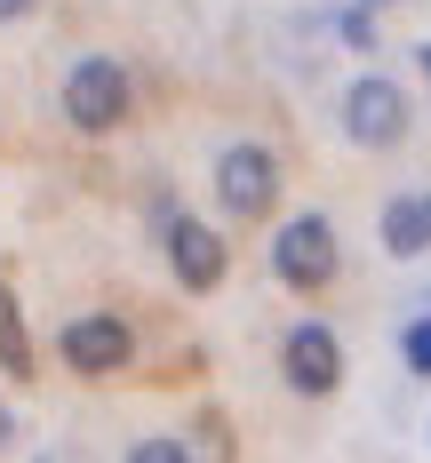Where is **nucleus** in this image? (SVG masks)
I'll return each mask as SVG.
<instances>
[{"label":"nucleus","mask_w":431,"mask_h":463,"mask_svg":"<svg viewBox=\"0 0 431 463\" xmlns=\"http://www.w3.org/2000/svg\"><path fill=\"white\" fill-rule=\"evenodd\" d=\"M335 272H343L335 224L320 216V208H295V216L272 232V279H280V288H295V296H320Z\"/></svg>","instance_id":"obj_1"},{"label":"nucleus","mask_w":431,"mask_h":463,"mask_svg":"<svg viewBox=\"0 0 431 463\" xmlns=\"http://www.w3.org/2000/svg\"><path fill=\"white\" fill-rule=\"evenodd\" d=\"M152 216H160V248H168V272L184 279L192 296H216V288H224V272H232V248L216 240V224L184 216L176 200H152Z\"/></svg>","instance_id":"obj_2"},{"label":"nucleus","mask_w":431,"mask_h":463,"mask_svg":"<svg viewBox=\"0 0 431 463\" xmlns=\"http://www.w3.org/2000/svg\"><path fill=\"white\" fill-rule=\"evenodd\" d=\"M416 128V104L399 80H383V72H360L351 89H343V137L360 144V152H391V144H408Z\"/></svg>","instance_id":"obj_3"},{"label":"nucleus","mask_w":431,"mask_h":463,"mask_svg":"<svg viewBox=\"0 0 431 463\" xmlns=\"http://www.w3.org/2000/svg\"><path fill=\"white\" fill-rule=\"evenodd\" d=\"M64 120L80 137H112L128 120V72H120V56H72V72H64Z\"/></svg>","instance_id":"obj_4"},{"label":"nucleus","mask_w":431,"mask_h":463,"mask_svg":"<svg viewBox=\"0 0 431 463\" xmlns=\"http://www.w3.org/2000/svg\"><path fill=\"white\" fill-rule=\"evenodd\" d=\"M272 200H280V152L272 144H224L216 152V208L256 224V216H272Z\"/></svg>","instance_id":"obj_5"},{"label":"nucleus","mask_w":431,"mask_h":463,"mask_svg":"<svg viewBox=\"0 0 431 463\" xmlns=\"http://www.w3.org/2000/svg\"><path fill=\"white\" fill-rule=\"evenodd\" d=\"M128 352H136V335H128L120 312H72V320L56 327V360L72 375H120Z\"/></svg>","instance_id":"obj_6"},{"label":"nucleus","mask_w":431,"mask_h":463,"mask_svg":"<svg viewBox=\"0 0 431 463\" xmlns=\"http://www.w3.org/2000/svg\"><path fill=\"white\" fill-rule=\"evenodd\" d=\"M280 375H287V392L328 400L335 383H343V335H335L328 320H295L280 335Z\"/></svg>","instance_id":"obj_7"},{"label":"nucleus","mask_w":431,"mask_h":463,"mask_svg":"<svg viewBox=\"0 0 431 463\" xmlns=\"http://www.w3.org/2000/svg\"><path fill=\"white\" fill-rule=\"evenodd\" d=\"M383 248H391L399 264L431 256V192H391V200H383Z\"/></svg>","instance_id":"obj_8"},{"label":"nucleus","mask_w":431,"mask_h":463,"mask_svg":"<svg viewBox=\"0 0 431 463\" xmlns=\"http://www.w3.org/2000/svg\"><path fill=\"white\" fill-rule=\"evenodd\" d=\"M0 375H33V335H24V312H16V296H8V279H0Z\"/></svg>","instance_id":"obj_9"},{"label":"nucleus","mask_w":431,"mask_h":463,"mask_svg":"<svg viewBox=\"0 0 431 463\" xmlns=\"http://www.w3.org/2000/svg\"><path fill=\"white\" fill-rule=\"evenodd\" d=\"M184 456H192V463H232V439H224V416H200V423H192Z\"/></svg>","instance_id":"obj_10"},{"label":"nucleus","mask_w":431,"mask_h":463,"mask_svg":"<svg viewBox=\"0 0 431 463\" xmlns=\"http://www.w3.org/2000/svg\"><path fill=\"white\" fill-rule=\"evenodd\" d=\"M335 41L368 56V48H376V8H351V0H343V8H335Z\"/></svg>","instance_id":"obj_11"},{"label":"nucleus","mask_w":431,"mask_h":463,"mask_svg":"<svg viewBox=\"0 0 431 463\" xmlns=\"http://www.w3.org/2000/svg\"><path fill=\"white\" fill-rule=\"evenodd\" d=\"M399 368H408V375H431V312L399 327Z\"/></svg>","instance_id":"obj_12"},{"label":"nucleus","mask_w":431,"mask_h":463,"mask_svg":"<svg viewBox=\"0 0 431 463\" xmlns=\"http://www.w3.org/2000/svg\"><path fill=\"white\" fill-rule=\"evenodd\" d=\"M128 463H192V456H184V439L152 431V439H136V448H128Z\"/></svg>","instance_id":"obj_13"},{"label":"nucleus","mask_w":431,"mask_h":463,"mask_svg":"<svg viewBox=\"0 0 431 463\" xmlns=\"http://www.w3.org/2000/svg\"><path fill=\"white\" fill-rule=\"evenodd\" d=\"M41 0H0V24H16V16H33Z\"/></svg>","instance_id":"obj_14"},{"label":"nucleus","mask_w":431,"mask_h":463,"mask_svg":"<svg viewBox=\"0 0 431 463\" xmlns=\"http://www.w3.org/2000/svg\"><path fill=\"white\" fill-rule=\"evenodd\" d=\"M16 448V416H8V400H0V456Z\"/></svg>","instance_id":"obj_15"},{"label":"nucleus","mask_w":431,"mask_h":463,"mask_svg":"<svg viewBox=\"0 0 431 463\" xmlns=\"http://www.w3.org/2000/svg\"><path fill=\"white\" fill-rule=\"evenodd\" d=\"M416 64H424V80H431V41H424V48H416Z\"/></svg>","instance_id":"obj_16"},{"label":"nucleus","mask_w":431,"mask_h":463,"mask_svg":"<svg viewBox=\"0 0 431 463\" xmlns=\"http://www.w3.org/2000/svg\"><path fill=\"white\" fill-rule=\"evenodd\" d=\"M351 8H391V0H351Z\"/></svg>","instance_id":"obj_17"}]
</instances>
